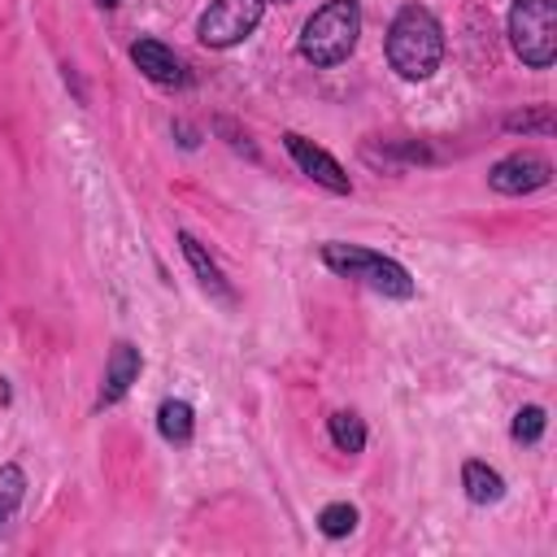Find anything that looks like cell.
<instances>
[{
    "instance_id": "cell-1",
    "label": "cell",
    "mask_w": 557,
    "mask_h": 557,
    "mask_svg": "<svg viewBox=\"0 0 557 557\" xmlns=\"http://www.w3.org/2000/svg\"><path fill=\"white\" fill-rule=\"evenodd\" d=\"M444 57V30L440 22L418 9V4H405L392 26H387V61L400 78H431L435 65Z\"/></svg>"
},
{
    "instance_id": "cell-2",
    "label": "cell",
    "mask_w": 557,
    "mask_h": 557,
    "mask_svg": "<svg viewBox=\"0 0 557 557\" xmlns=\"http://www.w3.org/2000/svg\"><path fill=\"white\" fill-rule=\"evenodd\" d=\"M361 35V9L357 0H326L300 30V57L313 65H339Z\"/></svg>"
},
{
    "instance_id": "cell-3",
    "label": "cell",
    "mask_w": 557,
    "mask_h": 557,
    "mask_svg": "<svg viewBox=\"0 0 557 557\" xmlns=\"http://www.w3.org/2000/svg\"><path fill=\"white\" fill-rule=\"evenodd\" d=\"M322 261L344 274V278H361L366 287L383 292V296H413V278L400 261L383 257V252H370V248H352V244H326L322 248Z\"/></svg>"
},
{
    "instance_id": "cell-4",
    "label": "cell",
    "mask_w": 557,
    "mask_h": 557,
    "mask_svg": "<svg viewBox=\"0 0 557 557\" xmlns=\"http://www.w3.org/2000/svg\"><path fill=\"white\" fill-rule=\"evenodd\" d=\"M509 39L522 65L548 70L557 57V9L553 0H513L509 9Z\"/></svg>"
},
{
    "instance_id": "cell-5",
    "label": "cell",
    "mask_w": 557,
    "mask_h": 557,
    "mask_svg": "<svg viewBox=\"0 0 557 557\" xmlns=\"http://www.w3.org/2000/svg\"><path fill=\"white\" fill-rule=\"evenodd\" d=\"M261 13H265V0H213L200 13L196 35L209 48H231V44H239V39H248L257 30Z\"/></svg>"
},
{
    "instance_id": "cell-6",
    "label": "cell",
    "mask_w": 557,
    "mask_h": 557,
    "mask_svg": "<svg viewBox=\"0 0 557 557\" xmlns=\"http://www.w3.org/2000/svg\"><path fill=\"white\" fill-rule=\"evenodd\" d=\"M548 174H553V165H548L540 152H509V157H500V161L492 165L487 183H492L496 191H505V196H527V191L544 187Z\"/></svg>"
},
{
    "instance_id": "cell-7",
    "label": "cell",
    "mask_w": 557,
    "mask_h": 557,
    "mask_svg": "<svg viewBox=\"0 0 557 557\" xmlns=\"http://www.w3.org/2000/svg\"><path fill=\"white\" fill-rule=\"evenodd\" d=\"M283 144H287L292 161H296L313 183H322L326 191H339V196L348 191V174H344V170H339V161H335V157H326L318 144H309V139H305V135H296V131H287V135H283Z\"/></svg>"
},
{
    "instance_id": "cell-8",
    "label": "cell",
    "mask_w": 557,
    "mask_h": 557,
    "mask_svg": "<svg viewBox=\"0 0 557 557\" xmlns=\"http://www.w3.org/2000/svg\"><path fill=\"white\" fill-rule=\"evenodd\" d=\"M131 61L152 78V83H165V87H178V83H187V70H183V61L165 48V44H157V39H139L135 48H131Z\"/></svg>"
},
{
    "instance_id": "cell-9",
    "label": "cell",
    "mask_w": 557,
    "mask_h": 557,
    "mask_svg": "<svg viewBox=\"0 0 557 557\" xmlns=\"http://www.w3.org/2000/svg\"><path fill=\"white\" fill-rule=\"evenodd\" d=\"M135 374H139V352H135L131 344H113V352H109V370H104V387H100V400H104V405L122 400L126 387L135 383Z\"/></svg>"
},
{
    "instance_id": "cell-10",
    "label": "cell",
    "mask_w": 557,
    "mask_h": 557,
    "mask_svg": "<svg viewBox=\"0 0 557 557\" xmlns=\"http://www.w3.org/2000/svg\"><path fill=\"white\" fill-rule=\"evenodd\" d=\"M461 483H466V496H470L474 505H492V500H500V492H505L500 474H496L492 466H483V461H466Z\"/></svg>"
},
{
    "instance_id": "cell-11",
    "label": "cell",
    "mask_w": 557,
    "mask_h": 557,
    "mask_svg": "<svg viewBox=\"0 0 557 557\" xmlns=\"http://www.w3.org/2000/svg\"><path fill=\"white\" fill-rule=\"evenodd\" d=\"M178 244H183V257L191 261V270H196V278H200V283H205L209 292H218L222 300H231V287H226V278L218 274V265H213V261L205 257V248H200V244H196L191 235H178Z\"/></svg>"
},
{
    "instance_id": "cell-12",
    "label": "cell",
    "mask_w": 557,
    "mask_h": 557,
    "mask_svg": "<svg viewBox=\"0 0 557 557\" xmlns=\"http://www.w3.org/2000/svg\"><path fill=\"white\" fill-rule=\"evenodd\" d=\"M157 426L170 444H187L191 440V405L187 400H165L157 409Z\"/></svg>"
},
{
    "instance_id": "cell-13",
    "label": "cell",
    "mask_w": 557,
    "mask_h": 557,
    "mask_svg": "<svg viewBox=\"0 0 557 557\" xmlns=\"http://www.w3.org/2000/svg\"><path fill=\"white\" fill-rule=\"evenodd\" d=\"M331 440H335V448H344V453H361V444H366L361 418H357V413H331Z\"/></svg>"
},
{
    "instance_id": "cell-14",
    "label": "cell",
    "mask_w": 557,
    "mask_h": 557,
    "mask_svg": "<svg viewBox=\"0 0 557 557\" xmlns=\"http://www.w3.org/2000/svg\"><path fill=\"white\" fill-rule=\"evenodd\" d=\"M22 492H26V474L22 466H4L0 470V527L13 518V509L22 505Z\"/></svg>"
},
{
    "instance_id": "cell-15",
    "label": "cell",
    "mask_w": 557,
    "mask_h": 557,
    "mask_svg": "<svg viewBox=\"0 0 557 557\" xmlns=\"http://www.w3.org/2000/svg\"><path fill=\"white\" fill-rule=\"evenodd\" d=\"M318 522H322V531H326L331 540H339V535H348V531L357 527V509H352V505H326V509L318 513Z\"/></svg>"
},
{
    "instance_id": "cell-16",
    "label": "cell",
    "mask_w": 557,
    "mask_h": 557,
    "mask_svg": "<svg viewBox=\"0 0 557 557\" xmlns=\"http://www.w3.org/2000/svg\"><path fill=\"white\" fill-rule=\"evenodd\" d=\"M540 435H544V409H540V405L518 409V418H513V440H518V444H535Z\"/></svg>"
},
{
    "instance_id": "cell-17",
    "label": "cell",
    "mask_w": 557,
    "mask_h": 557,
    "mask_svg": "<svg viewBox=\"0 0 557 557\" xmlns=\"http://www.w3.org/2000/svg\"><path fill=\"white\" fill-rule=\"evenodd\" d=\"M509 131H553V113L548 109L518 113V117H509Z\"/></svg>"
},
{
    "instance_id": "cell-18",
    "label": "cell",
    "mask_w": 557,
    "mask_h": 557,
    "mask_svg": "<svg viewBox=\"0 0 557 557\" xmlns=\"http://www.w3.org/2000/svg\"><path fill=\"white\" fill-rule=\"evenodd\" d=\"M100 4H117V0H100Z\"/></svg>"
}]
</instances>
